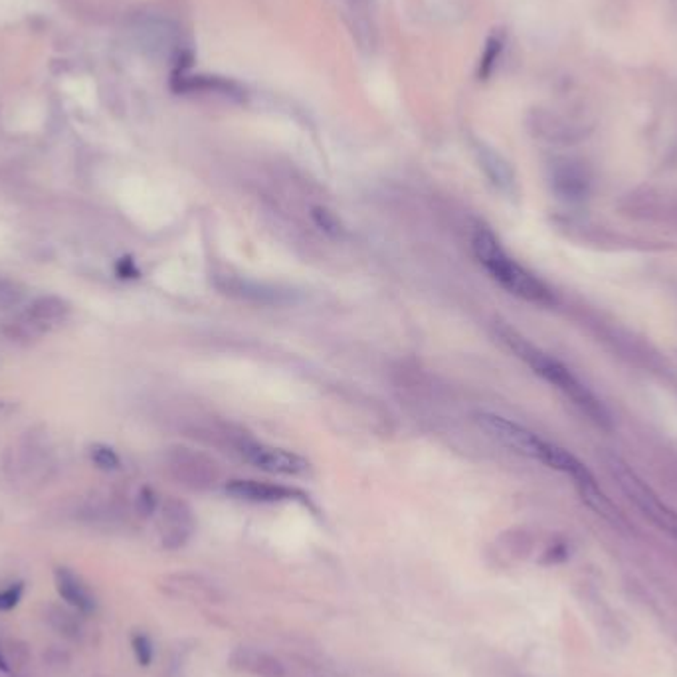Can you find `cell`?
Segmentation results:
<instances>
[{"mask_svg": "<svg viewBox=\"0 0 677 677\" xmlns=\"http://www.w3.org/2000/svg\"><path fill=\"white\" fill-rule=\"evenodd\" d=\"M137 509L141 515H151L157 509V498L149 488H143L137 496Z\"/></svg>", "mask_w": 677, "mask_h": 677, "instance_id": "cell-18", "label": "cell"}, {"mask_svg": "<svg viewBox=\"0 0 677 677\" xmlns=\"http://www.w3.org/2000/svg\"><path fill=\"white\" fill-rule=\"evenodd\" d=\"M477 157H480L482 169L485 171V175L491 179L493 185L503 190H507L511 185H514V171H511L509 163L503 159L498 151H493L491 147L480 145V149H477Z\"/></svg>", "mask_w": 677, "mask_h": 677, "instance_id": "cell-11", "label": "cell"}, {"mask_svg": "<svg viewBox=\"0 0 677 677\" xmlns=\"http://www.w3.org/2000/svg\"><path fill=\"white\" fill-rule=\"evenodd\" d=\"M496 333L499 341L506 345L511 353H515V357L523 361L535 375H539L545 383L561 390L572 404L578 406L580 412L586 414L598 426L610 428V414L606 410L601 398H596V394L583 383V380L572 375L567 364L554 359L553 354L543 351L541 346L533 345L527 337L515 331L514 327L498 325Z\"/></svg>", "mask_w": 677, "mask_h": 677, "instance_id": "cell-2", "label": "cell"}, {"mask_svg": "<svg viewBox=\"0 0 677 677\" xmlns=\"http://www.w3.org/2000/svg\"><path fill=\"white\" fill-rule=\"evenodd\" d=\"M54 575H56L58 593L69 606H74V609L85 614L95 609V601L90 594V590L82 585V580L77 578L72 570L60 567L56 569Z\"/></svg>", "mask_w": 677, "mask_h": 677, "instance_id": "cell-10", "label": "cell"}, {"mask_svg": "<svg viewBox=\"0 0 677 677\" xmlns=\"http://www.w3.org/2000/svg\"><path fill=\"white\" fill-rule=\"evenodd\" d=\"M226 493L234 499L250 501V503H282L290 499H298L299 491L285 488L280 483H267L258 480H232L226 483Z\"/></svg>", "mask_w": 677, "mask_h": 677, "instance_id": "cell-6", "label": "cell"}, {"mask_svg": "<svg viewBox=\"0 0 677 677\" xmlns=\"http://www.w3.org/2000/svg\"><path fill=\"white\" fill-rule=\"evenodd\" d=\"M115 272H117L119 277H123V280H131V277H139V270H137V266L133 262V258H129V256H123V258L119 259L117 266H115Z\"/></svg>", "mask_w": 677, "mask_h": 677, "instance_id": "cell-19", "label": "cell"}, {"mask_svg": "<svg viewBox=\"0 0 677 677\" xmlns=\"http://www.w3.org/2000/svg\"><path fill=\"white\" fill-rule=\"evenodd\" d=\"M163 521L167 525V537L164 539H177V545L185 543L190 533V511L180 501H169L163 507Z\"/></svg>", "mask_w": 677, "mask_h": 677, "instance_id": "cell-12", "label": "cell"}, {"mask_svg": "<svg viewBox=\"0 0 677 677\" xmlns=\"http://www.w3.org/2000/svg\"><path fill=\"white\" fill-rule=\"evenodd\" d=\"M501 52H503V36H501V34H493V36L488 40V44H485V52H483V56H482L480 76L483 77V80L488 76H491L493 68H496L498 60L501 56Z\"/></svg>", "mask_w": 677, "mask_h": 677, "instance_id": "cell-14", "label": "cell"}, {"mask_svg": "<svg viewBox=\"0 0 677 677\" xmlns=\"http://www.w3.org/2000/svg\"><path fill=\"white\" fill-rule=\"evenodd\" d=\"M314 214H315V219L319 220V224L323 226L325 230H333V228H337L335 216H331L327 211H321V208H315V212H314Z\"/></svg>", "mask_w": 677, "mask_h": 677, "instance_id": "cell-20", "label": "cell"}, {"mask_svg": "<svg viewBox=\"0 0 677 677\" xmlns=\"http://www.w3.org/2000/svg\"><path fill=\"white\" fill-rule=\"evenodd\" d=\"M475 424L503 448L515 451L519 456L531 458L535 462H541L546 467H551V470L570 475L580 493H583V498L601 514H604V509H609V501L604 499L601 490L596 488L593 474L570 451L496 412H477Z\"/></svg>", "mask_w": 677, "mask_h": 677, "instance_id": "cell-1", "label": "cell"}, {"mask_svg": "<svg viewBox=\"0 0 677 677\" xmlns=\"http://www.w3.org/2000/svg\"><path fill=\"white\" fill-rule=\"evenodd\" d=\"M69 311H72V307H69L66 299L58 298V295H42V298L34 299L28 309H26V319H28L32 327L48 331V329L66 323Z\"/></svg>", "mask_w": 677, "mask_h": 677, "instance_id": "cell-7", "label": "cell"}, {"mask_svg": "<svg viewBox=\"0 0 677 677\" xmlns=\"http://www.w3.org/2000/svg\"><path fill=\"white\" fill-rule=\"evenodd\" d=\"M238 454L258 470L275 474V475H306L309 472V462L303 456L280 446L264 444V442L244 440L236 446Z\"/></svg>", "mask_w": 677, "mask_h": 677, "instance_id": "cell-5", "label": "cell"}, {"mask_svg": "<svg viewBox=\"0 0 677 677\" xmlns=\"http://www.w3.org/2000/svg\"><path fill=\"white\" fill-rule=\"evenodd\" d=\"M131 646H133V652H135V657L137 662L141 664L143 667L151 665L153 662V641L149 636H145V633H135V636L131 638Z\"/></svg>", "mask_w": 677, "mask_h": 677, "instance_id": "cell-16", "label": "cell"}, {"mask_svg": "<svg viewBox=\"0 0 677 677\" xmlns=\"http://www.w3.org/2000/svg\"><path fill=\"white\" fill-rule=\"evenodd\" d=\"M177 92L188 93H214L228 100H242L246 92L240 88V84L232 80H224L219 76H177Z\"/></svg>", "mask_w": 677, "mask_h": 677, "instance_id": "cell-9", "label": "cell"}, {"mask_svg": "<svg viewBox=\"0 0 677 677\" xmlns=\"http://www.w3.org/2000/svg\"><path fill=\"white\" fill-rule=\"evenodd\" d=\"M230 665L240 672L251 673L256 677H285L283 664L280 659L254 648H238L230 656Z\"/></svg>", "mask_w": 677, "mask_h": 677, "instance_id": "cell-8", "label": "cell"}, {"mask_svg": "<svg viewBox=\"0 0 677 677\" xmlns=\"http://www.w3.org/2000/svg\"><path fill=\"white\" fill-rule=\"evenodd\" d=\"M26 299V290L20 282L11 277H0V309L19 307Z\"/></svg>", "mask_w": 677, "mask_h": 677, "instance_id": "cell-13", "label": "cell"}, {"mask_svg": "<svg viewBox=\"0 0 677 677\" xmlns=\"http://www.w3.org/2000/svg\"><path fill=\"white\" fill-rule=\"evenodd\" d=\"M0 670H3V672H8V664H6V659L3 657V654H0Z\"/></svg>", "mask_w": 677, "mask_h": 677, "instance_id": "cell-21", "label": "cell"}, {"mask_svg": "<svg viewBox=\"0 0 677 677\" xmlns=\"http://www.w3.org/2000/svg\"><path fill=\"white\" fill-rule=\"evenodd\" d=\"M22 594H24V583H16L4 590H0V610H12L14 606H19Z\"/></svg>", "mask_w": 677, "mask_h": 677, "instance_id": "cell-17", "label": "cell"}, {"mask_svg": "<svg viewBox=\"0 0 677 677\" xmlns=\"http://www.w3.org/2000/svg\"><path fill=\"white\" fill-rule=\"evenodd\" d=\"M90 458H92V462L103 472H113L121 466V459L117 456V451L109 446H106V444H93L90 448Z\"/></svg>", "mask_w": 677, "mask_h": 677, "instance_id": "cell-15", "label": "cell"}, {"mask_svg": "<svg viewBox=\"0 0 677 677\" xmlns=\"http://www.w3.org/2000/svg\"><path fill=\"white\" fill-rule=\"evenodd\" d=\"M610 470H612L616 480H618L624 493H626L630 501L636 503L641 514L652 519L654 523L662 529V531L670 533L672 537H675L677 539V514L675 511L667 507L665 503L652 491V488L641 482L640 477L633 474L626 464L620 462L618 458L610 459Z\"/></svg>", "mask_w": 677, "mask_h": 677, "instance_id": "cell-4", "label": "cell"}, {"mask_svg": "<svg viewBox=\"0 0 677 677\" xmlns=\"http://www.w3.org/2000/svg\"><path fill=\"white\" fill-rule=\"evenodd\" d=\"M472 251L483 270L511 295L529 303H537V306H551L554 301L553 291L539 277L527 272L515 258H511L509 251L501 246L499 238L490 228L480 226V228L474 230Z\"/></svg>", "mask_w": 677, "mask_h": 677, "instance_id": "cell-3", "label": "cell"}]
</instances>
